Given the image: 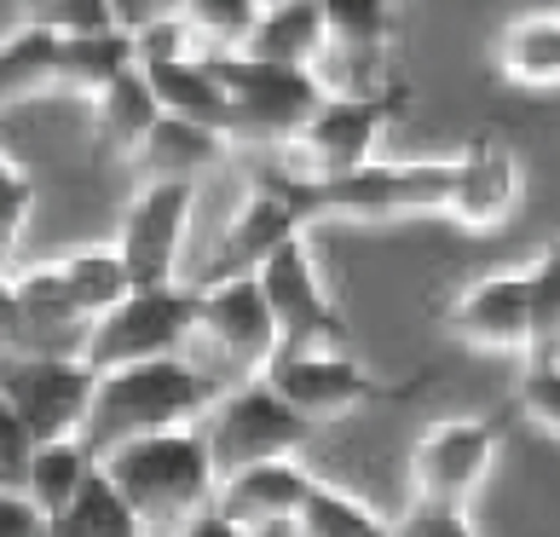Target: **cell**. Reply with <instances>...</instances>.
I'll return each instance as SVG.
<instances>
[{
    "label": "cell",
    "instance_id": "cell-5",
    "mask_svg": "<svg viewBox=\"0 0 560 537\" xmlns=\"http://www.w3.org/2000/svg\"><path fill=\"white\" fill-rule=\"evenodd\" d=\"M197 329H202V295L191 283L133 289L116 313H105L88 329L81 359H88L98 376L133 370V364H156V359H179V347L191 341Z\"/></svg>",
    "mask_w": 560,
    "mask_h": 537
},
{
    "label": "cell",
    "instance_id": "cell-13",
    "mask_svg": "<svg viewBox=\"0 0 560 537\" xmlns=\"http://www.w3.org/2000/svg\"><path fill=\"white\" fill-rule=\"evenodd\" d=\"M445 329L456 341L491 347V353H532L537 329H532V283H526V272H491L480 283H468L463 295L445 306Z\"/></svg>",
    "mask_w": 560,
    "mask_h": 537
},
{
    "label": "cell",
    "instance_id": "cell-22",
    "mask_svg": "<svg viewBox=\"0 0 560 537\" xmlns=\"http://www.w3.org/2000/svg\"><path fill=\"white\" fill-rule=\"evenodd\" d=\"M128 70H139V40L128 30H98V35L58 40V87H70V93L98 98Z\"/></svg>",
    "mask_w": 560,
    "mask_h": 537
},
{
    "label": "cell",
    "instance_id": "cell-11",
    "mask_svg": "<svg viewBox=\"0 0 560 537\" xmlns=\"http://www.w3.org/2000/svg\"><path fill=\"white\" fill-rule=\"evenodd\" d=\"M197 209V185H139L121 214L116 255L133 289H174L179 283V243Z\"/></svg>",
    "mask_w": 560,
    "mask_h": 537
},
{
    "label": "cell",
    "instance_id": "cell-28",
    "mask_svg": "<svg viewBox=\"0 0 560 537\" xmlns=\"http://www.w3.org/2000/svg\"><path fill=\"white\" fill-rule=\"evenodd\" d=\"M179 12L197 35V52L209 47V58L243 52L255 24H260V7H248V0H191V7H179Z\"/></svg>",
    "mask_w": 560,
    "mask_h": 537
},
{
    "label": "cell",
    "instance_id": "cell-23",
    "mask_svg": "<svg viewBox=\"0 0 560 537\" xmlns=\"http://www.w3.org/2000/svg\"><path fill=\"white\" fill-rule=\"evenodd\" d=\"M497 65L521 87H555L560 81V12L514 17L497 40Z\"/></svg>",
    "mask_w": 560,
    "mask_h": 537
},
{
    "label": "cell",
    "instance_id": "cell-30",
    "mask_svg": "<svg viewBox=\"0 0 560 537\" xmlns=\"http://www.w3.org/2000/svg\"><path fill=\"white\" fill-rule=\"evenodd\" d=\"M526 283H532V329H537L532 353H560V237L526 266Z\"/></svg>",
    "mask_w": 560,
    "mask_h": 537
},
{
    "label": "cell",
    "instance_id": "cell-4",
    "mask_svg": "<svg viewBox=\"0 0 560 537\" xmlns=\"http://www.w3.org/2000/svg\"><path fill=\"white\" fill-rule=\"evenodd\" d=\"M197 428H202V440H209V457H214L220 480L266 468V463H289L306 440H313V417H301L266 376L237 382L232 394H220Z\"/></svg>",
    "mask_w": 560,
    "mask_h": 537
},
{
    "label": "cell",
    "instance_id": "cell-24",
    "mask_svg": "<svg viewBox=\"0 0 560 537\" xmlns=\"http://www.w3.org/2000/svg\"><path fill=\"white\" fill-rule=\"evenodd\" d=\"M98 474V457L81 440H58V445H40L35 463H30V503L47 514V521H58L81 491H88V480Z\"/></svg>",
    "mask_w": 560,
    "mask_h": 537
},
{
    "label": "cell",
    "instance_id": "cell-17",
    "mask_svg": "<svg viewBox=\"0 0 560 537\" xmlns=\"http://www.w3.org/2000/svg\"><path fill=\"white\" fill-rule=\"evenodd\" d=\"M514 197H521V168H514V151L497 133L468 139V151L456 156V191H451V220H463L468 232H486L497 225Z\"/></svg>",
    "mask_w": 560,
    "mask_h": 537
},
{
    "label": "cell",
    "instance_id": "cell-2",
    "mask_svg": "<svg viewBox=\"0 0 560 537\" xmlns=\"http://www.w3.org/2000/svg\"><path fill=\"white\" fill-rule=\"evenodd\" d=\"M209 376L185 359H156V364H133V370H110L98 376V394L81 428V445L93 457L133 445V440H156V433H179L197 428L209 417Z\"/></svg>",
    "mask_w": 560,
    "mask_h": 537
},
{
    "label": "cell",
    "instance_id": "cell-7",
    "mask_svg": "<svg viewBox=\"0 0 560 537\" xmlns=\"http://www.w3.org/2000/svg\"><path fill=\"white\" fill-rule=\"evenodd\" d=\"M98 394V370L81 353H35V359H0V399L30 422L35 445L81 440L88 410Z\"/></svg>",
    "mask_w": 560,
    "mask_h": 537
},
{
    "label": "cell",
    "instance_id": "cell-34",
    "mask_svg": "<svg viewBox=\"0 0 560 537\" xmlns=\"http://www.w3.org/2000/svg\"><path fill=\"white\" fill-rule=\"evenodd\" d=\"M393 537H480L468 526L463 509L451 503H410L399 521H393Z\"/></svg>",
    "mask_w": 560,
    "mask_h": 537
},
{
    "label": "cell",
    "instance_id": "cell-27",
    "mask_svg": "<svg viewBox=\"0 0 560 537\" xmlns=\"http://www.w3.org/2000/svg\"><path fill=\"white\" fill-rule=\"evenodd\" d=\"M52 537H151L139 526V514L116 498V486L105 474H93L88 491L52 521Z\"/></svg>",
    "mask_w": 560,
    "mask_h": 537
},
{
    "label": "cell",
    "instance_id": "cell-10",
    "mask_svg": "<svg viewBox=\"0 0 560 537\" xmlns=\"http://www.w3.org/2000/svg\"><path fill=\"white\" fill-rule=\"evenodd\" d=\"M306 232V220L295 209V197H289V185L283 174H260L255 179V191H248V202L232 214V225H225V237H220V249L202 260V272L191 289H220V283H237V278H255L266 260H272L289 237H301Z\"/></svg>",
    "mask_w": 560,
    "mask_h": 537
},
{
    "label": "cell",
    "instance_id": "cell-12",
    "mask_svg": "<svg viewBox=\"0 0 560 537\" xmlns=\"http://www.w3.org/2000/svg\"><path fill=\"white\" fill-rule=\"evenodd\" d=\"M497 440H503V422L497 417H456V422H440L433 433H422L417 457H410L417 503L463 509L486 480V468L497 457Z\"/></svg>",
    "mask_w": 560,
    "mask_h": 537
},
{
    "label": "cell",
    "instance_id": "cell-16",
    "mask_svg": "<svg viewBox=\"0 0 560 537\" xmlns=\"http://www.w3.org/2000/svg\"><path fill=\"white\" fill-rule=\"evenodd\" d=\"M313 486H318V474L289 457V463H266V468L220 480L209 509L225 514V521H237V526H255V532H295Z\"/></svg>",
    "mask_w": 560,
    "mask_h": 537
},
{
    "label": "cell",
    "instance_id": "cell-14",
    "mask_svg": "<svg viewBox=\"0 0 560 537\" xmlns=\"http://www.w3.org/2000/svg\"><path fill=\"white\" fill-rule=\"evenodd\" d=\"M266 382L301 410V417H336V410L387 399L393 387L382 376H370L359 359L347 353H278L266 364Z\"/></svg>",
    "mask_w": 560,
    "mask_h": 537
},
{
    "label": "cell",
    "instance_id": "cell-18",
    "mask_svg": "<svg viewBox=\"0 0 560 537\" xmlns=\"http://www.w3.org/2000/svg\"><path fill=\"white\" fill-rule=\"evenodd\" d=\"M144 81H151L162 116H179V121H197L220 139H232V93L214 70V58H174V65H139Z\"/></svg>",
    "mask_w": 560,
    "mask_h": 537
},
{
    "label": "cell",
    "instance_id": "cell-9",
    "mask_svg": "<svg viewBox=\"0 0 560 537\" xmlns=\"http://www.w3.org/2000/svg\"><path fill=\"white\" fill-rule=\"evenodd\" d=\"M255 278H260L266 306H272V318H278L283 353H341L347 324H341V313L324 295L306 237H289Z\"/></svg>",
    "mask_w": 560,
    "mask_h": 537
},
{
    "label": "cell",
    "instance_id": "cell-8",
    "mask_svg": "<svg viewBox=\"0 0 560 537\" xmlns=\"http://www.w3.org/2000/svg\"><path fill=\"white\" fill-rule=\"evenodd\" d=\"M405 110V93H329L289 144L295 179H347L376 162V133Z\"/></svg>",
    "mask_w": 560,
    "mask_h": 537
},
{
    "label": "cell",
    "instance_id": "cell-26",
    "mask_svg": "<svg viewBox=\"0 0 560 537\" xmlns=\"http://www.w3.org/2000/svg\"><path fill=\"white\" fill-rule=\"evenodd\" d=\"M295 537H393V521H382V514L370 503H359L352 491L318 480L306 509H301V521H295Z\"/></svg>",
    "mask_w": 560,
    "mask_h": 537
},
{
    "label": "cell",
    "instance_id": "cell-15",
    "mask_svg": "<svg viewBox=\"0 0 560 537\" xmlns=\"http://www.w3.org/2000/svg\"><path fill=\"white\" fill-rule=\"evenodd\" d=\"M202 295V336L232 364L243 370H260L283 353V336H278V318L266 306V289L260 278H237V283H220V289H197Z\"/></svg>",
    "mask_w": 560,
    "mask_h": 537
},
{
    "label": "cell",
    "instance_id": "cell-6",
    "mask_svg": "<svg viewBox=\"0 0 560 537\" xmlns=\"http://www.w3.org/2000/svg\"><path fill=\"white\" fill-rule=\"evenodd\" d=\"M214 70L232 93V144H295L301 128L329 98L318 70L260 65V58H214Z\"/></svg>",
    "mask_w": 560,
    "mask_h": 537
},
{
    "label": "cell",
    "instance_id": "cell-32",
    "mask_svg": "<svg viewBox=\"0 0 560 537\" xmlns=\"http://www.w3.org/2000/svg\"><path fill=\"white\" fill-rule=\"evenodd\" d=\"M35 433L18 410L0 399V491H24L30 486V463H35Z\"/></svg>",
    "mask_w": 560,
    "mask_h": 537
},
{
    "label": "cell",
    "instance_id": "cell-31",
    "mask_svg": "<svg viewBox=\"0 0 560 537\" xmlns=\"http://www.w3.org/2000/svg\"><path fill=\"white\" fill-rule=\"evenodd\" d=\"M521 410L560 440V353H526V370H521Z\"/></svg>",
    "mask_w": 560,
    "mask_h": 537
},
{
    "label": "cell",
    "instance_id": "cell-21",
    "mask_svg": "<svg viewBox=\"0 0 560 537\" xmlns=\"http://www.w3.org/2000/svg\"><path fill=\"white\" fill-rule=\"evenodd\" d=\"M156 121H162V105H156L144 70H128L121 81H110V87L93 98V139H98V151H110V156L133 162L139 144L156 133Z\"/></svg>",
    "mask_w": 560,
    "mask_h": 537
},
{
    "label": "cell",
    "instance_id": "cell-29",
    "mask_svg": "<svg viewBox=\"0 0 560 537\" xmlns=\"http://www.w3.org/2000/svg\"><path fill=\"white\" fill-rule=\"evenodd\" d=\"M329 12V47L347 58H376L393 40V12L370 0H324Z\"/></svg>",
    "mask_w": 560,
    "mask_h": 537
},
{
    "label": "cell",
    "instance_id": "cell-19",
    "mask_svg": "<svg viewBox=\"0 0 560 537\" xmlns=\"http://www.w3.org/2000/svg\"><path fill=\"white\" fill-rule=\"evenodd\" d=\"M329 52V12L324 0H272L260 7V24L248 35L243 58H260V65H295L313 70Z\"/></svg>",
    "mask_w": 560,
    "mask_h": 537
},
{
    "label": "cell",
    "instance_id": "cell-37",
    "mask_svg": "<svg viewBox=\"0 0 560 537\" xmlns=\"http://www.w3.org/2000/svg\"><path fill=\"white\" fill-rule=\"evenodd\" d=\"M179 537H295V532H255V526H237V521H225V514L202 509L197 521L179 532Z\"/></svg>",
    "mask_w": 560,
    "mask_h": 537
},
{
    "label": "cell",
    "instance_id": "cell-20",
    "mask_svg": "<svg viewBox=\"0 0 560 537\" xmlns=\"http://www.w3.org/2000/svg\"><path fill=\"white\" fill-rule=\"evenodd\" d=\"M225 144L209 128H197V121H179V116H162L156 133L139 144L133 168H139V185H197L202 168H214L225 156Z\"/></svg>",
    "mask_w": 560,
    "mask_h": 537
},
{
    "label": "cell",
    "instance_id": "cell-36",
    "mask_svg": "<svg viewBox=\"0 0 560 537\" xmlns=\"http://www.w3.org/2000/svg\"><path fill=\"white\" fill-rule=\"evenodd\" d=\"M0 537H52V521L30 503V491H0Z\"/></svg>",
    "mask_w": 560,
    "mask_h": 537
},
{
    "label": "cell",
    "instance_id": "cell-35",
    "mask_svg": "<svg viewBox=\"0 0 560 537\" xmlns=\"http://www.w3.org/2000/svg\"><path fill=\"white\" fill-rule=\"evenodd\" d=\"M30 202H35V185L24 168H12L7 156H0V255L18 243V232H24L30 220Z\"/></svg>",
    "mask_w": 560,
    "mask_h": 537
},
{
    "label": "cell",
    "instance_id": "cell-3",
    "mask_svg": "<svg viewBox=\"0 0 560 537\" xmlns=\"http://www.w3.org/2000/svg\"><path fill=\"white\" fill-rule=\"evenodd\" d=\"M301 220L347 214V220H393V214H440L456 191V156L451 162H370L347 179H295L278 168Z\"/></svg>",
    "mask_w": 560,
    "mask_h": 537
},
{
    "label": "cell",
    "instance_id": "cell-33",
    "mask_svg": "<svg viewBox=\"0 0 560 537\" xmlns=\"http://www.w3.org/2000/svg\"><path fill=\"white\" fill-rule=\"evenodd\" d=\"M35 24L52 30L58 40L98 35V30H116V7H105V0H58V7H35Z\"/></svg>",
    "mask_w": 560,
    "mask_h": 537
},
{
    "label": "cell",
    "instance_id": "cell-1",
    "mask_svg": "<svg viewBox=\"0 0 560 537\" xmlns=\"http://www.w3.org/2000/svg\"><path fill=\"white\" fill-rule=\"evenodd\" d=\"M98 474H105L116 486V498L139 514V526L162 532V537H179L220 491V474H214L202 428L133 440V445L110 451V457H98Z\"/></svg>",
    "mask_w": 560,
    "mask_h": 537
},
{
    "label": "cell",
    "instance_id": "cell-25",
    "mask_svg": "<svg viewBox=\"0 0 560 537\" xmlns=\"http://www.w3.org/2000/svg\"><path fill=\"white\" fill-rule=\"evenodd\" d=\"M40 87H58V35L30 17L0 40V110Z\"/></svg>",
    "mask_w": 560,
    "mask_h": 537
}]
</instances>
